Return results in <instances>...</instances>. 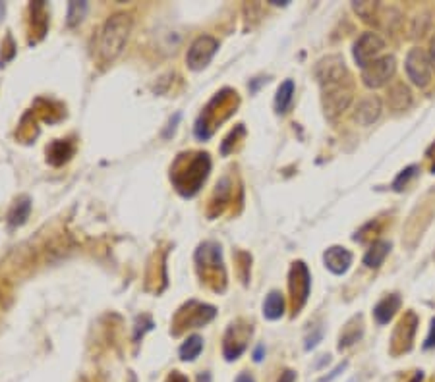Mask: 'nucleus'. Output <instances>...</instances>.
I'll list each match as a JSON object with an SVG mask.
<instances>
[{"label":"nucleus","mask_w":435,"mask_h":382,"mask_svg":"<svg viewBox=\"0 0 435 382\" xmlns=\"http://www.w3.org/2000/svg\"><path fill=\"white\" fill-rule=\"evenodd\" d=\"M132 29V20L128 14H114L107 20L101 37H99V54L103 62H112L124 51Z\"/></svg>","instance_id":"1"},{"label":"nucleus","mask_w":435,"mask_h":382,"mask_svg":"<svg viewBox=\"0 0 435 382\" xmlns=\"http://www.w3.org/2000/svg\"><path fill=\"white\" fill-rule=\"evenodd\" d=\"M209 168H211L209 155H206V153L196 155V159H192L188 162V168H186L188 174L173 176L174 183H176V190L180 191L182 195H186V197L194 195V193L199 190V186L206 181L207 174H209Z\"/></svg>","instance_id":"2"},{"label":"nucleus","mask_w":435,"mask_h":382,"mask_svg":"<svg viewBox=\"0 0 435 382\" xmlns=\"http://www.w3.org/2000/svg\"><path fill=\"white\" fill-rule=\"evenodd\" d=\"M323 89V110L329 120H337L350 103H352V84L340 81V84H331L321 87Z\"/></svg>","instance_id":"3"},{"label":"nucleus","mask_w":435,"mask_h":382,"mask_svg":"<svg viewBox=\"0 0 435 382\" xmlns=\"http://www.w3.org/2000/svg\"><path fill=\"white\" fill-rule=\"evenodd\" d=\"M395 72H397V60H395V56H381L377 60H373L368 68L362 70V79H364L366 87L380 89V87H383V85L391 79Z\"/></svg>","instance_id":"4"},{"label":"nucleus","mask_w":435,"mask_h":382,"mask_svg":"<svg viewBox=\"0 0 435 382\" xmlns=\"http://www.w3.org/2000/svg\"><path fill=\"white\" fill-rule=\"evenodd\" d=\"M219 51V41L209 37V35H203L194 41V44L190 47L188 51V56H186V62H188V68L194 70V72H199L203 70L207 64L213 60V56Z\"/></svg>","instance_id":"5"},{"label":"nucleus","mask_w":435,"mask_h":382,"mask_svg":"<svg viewBox=\"0 0 435 382\" xmlns=\"http://www.w3.org/2000/svg\"><path fill=\"white\" fill-rule=\"evenodd\" d=\"M385 41L381 39L377 33H364L358 41L354 42V60L360 68H368L373 60H377V56L383 53Z\"/></svg>","instance_id":"6"},{"label":"nucleus","mask_w":435,"mask_h":382,"mask_svg":"<svg viewBox=\"0 0 435 382\" xmlns=\"http://www.w3.org/2000/svg\"><path fill=\"white\" fill-rule=\"evenodd\" d=\"M406 74L416 87H427L432 81V62L422 49H412L406 56Z\"/></svg>","instance_id":"7"},{"label":"nucleus","mask_w":435,"mask_h":382,"mask_svg":"<svg viewBox=\"0 0 435 382\" xmlns=\"http://www.w3.org/2000/svg\"><path fill=\"white\" fill-rule=\"evenodd\" d=\"M316 77L321 87L350 79L345 60L340 56H327L323 60H319V64L316 66Z\"/></svg>","instance_id":"8"},{"label":"nucleus","mask_w":435,"mask_h":382,"mask_svg":"<svg viewBox=\"0 0 435 382\" xmlns=\"http://www.w3.org/2000/svg\"><path fill=\"white\" fill-rule=\"evenodd\" d=\"M310 284H312V278H310V272H308V266L302 261L294 263L293 268H290V294H293V303L296 313L304 307L306 299L310 296Z\"/></svg>","instance_id":"9"},{"label":"nucleus","mask_w":435,"mask_h":382,"mask_svg":"<svg viewBox=\"0 0 435 382\" xmlns=\"http://www.w3.org/2000/svg\"><path fill=\"white\" fill-rule=\"evenodd\" d=\"M251 336V327H236V324H230L229 332H227V336H225V357L229 361L232 359H238L240 355L244 353L246 350V342L248 338Z\"/></svg>","instance_id":"10"},{"label":"nucleus","mask_w":435,"mask_h":382,"mask_svg":"<svg viewBox=\"0 0 435 382\" xmlns=\"http://www.w3.org/2000/svg\"><path fill=\"white\" fill-rule=\"evenodd\" d=\"M323 263L333 275H345L350 268V265H352V253L345 247L333 245L323 255Z\"/></svg>","instance_id":"11"},{"label":"nucleus","mask_w":435,"mask_h":382,"mask_svg":"<svg viewBox=\"0 0 435 382\" xmlns=\"http://www.w3.org/2000/svg\"><path fill=\"white\" fill-rule=\"evenodd\" d=\"M381 110H383V106H381L380 97H366L358 103V108L354 112V120L358 122L360 126H371L381 116Z\"/></svg>","instance_id":"12"},{"label":"nucleus","mask_w":435,"mask_h":382,"mask_svg":"<svg viewBox=\"0 0 435 382\" xmlns=\"http://www.w3.org/2000/svg\"><path fill=\"white\" fill-rule=\"evenodd\" d=\"M399 307H401V297L397 296V294L383 297L380 303L373 307L375 320H377L380 324H387V322L395 317V313L399 311Z\"/></svg>","instance_id":"13"},{"label":"nucleus","mask_w":435,"mask_h":382,"mask_svg":"<svg viewBox=\"0 0 435 382\" xmlns=\"http://www.w3.org/2000/svg\"><path fill=\"white\" fill-rule=\"evenodd\" d=\"M196 261L199 266H207V268H221L223 261H221V247L217 244H207L199 245V249L196 251Z\"/></svg>","instance_id":"14"},{"label":"nucleus","mask_w":435,"mask_h":382,"mask_svg":"<svg viewBox=\"0 0 435 382\" xmlns=\"http://www.w3.org/2000/svg\"><path fill=\"white\" fill-rule=\"evenodd\" d=\"M387 103H389L393 110H406L408 106L412 105V93L404 84H395L389 89Z\"/></svg>","instance_id":"15"},{"label":"nucleus","mask_w":435,"mask_h":382,"mask_svg":"<svg viewBox=\"0 0 435 382\" xmlns=\"http://www.w3.org/2000/svg\"><path fill=\"white\" fill-rule=\"evenodd\" d=\"M389 251H391L389 242H385V240L375 242L370 247V251L366 253V257H364V265L370 266V268H380L383 265V261H385V257L389 255Z\"/></svg>","instance_id":"16"},{"label":"nucleus","mask_w":435,"mask_h":382,"mask_svg":"<svg viewBox=\"0 0 435 382\" xmlns=\"http://www.w3.org/2000/svg\"><path fill=\"white\" fill-rule=\"evenodd\" d=\"M284 315V297L281 292H271L263 303V317L277 320Z\"/></svg>","instance_id":"17"},{"label":"nucleus","mask_w":435,"mask_h":382,"mask_svg":"<svg viewBox=\"0 0 435 382\" xmlns=\"http://www.w3.org/2000/svg\"><path fill=\"white\" fill-rule=\"evenodd\" d=\"M294 99V81L293 79H286L281 84V87L277 89V97H275V110L279 114H284L290 105H293Z\"/></svg>","instance_id":"18"},{"label":"nucleus","mask_w":435,"mask_h":382,"mask_svg":"<svg viewBox=\"0 0 435 382\" xmlns=\"http://www.w3.org/2000/svg\"><path fill=\"white\" fill-rule=\"evenodd\" d=\"M29 212H32V201L27 197H22L20 201H16V205L12 207L10 214H8V224L12 228L22 226L29 218Z\"/></svg>","instance_id":"19"},{"label":"nucleus","mask_w":435,"mask_h":382,"mask_svg":"<svg viewBox=\"0 0 435 382\" xmlns=\"http://www.w3.org/2000/svg\"><path fill=\"white\" fill-rule=\"evenodd\" d=\"M203 350V340L199 338L197 334L190 336L184 344L180 346V359L182 361H194L199 357V353Z\"/></svg>","instance_id":"20"},{"label":"nucleus","mask_w":435,"mask_h":382,"mask_svg":"<svg viewBox=\"0 0 435 382\" xmlns=\"http://www.w3.org/2000/svg\"><path fill=\"white\" fill-rule=\"evenodd\" d=\"M87 12V4L86 2H70V6H68V25L70 27H74L77 25L79 21L84 20V16H86Z\"/></svg>","instance_id":"21"},{"label":"nucleus","mask_w":435,"mask_h":382,"mask_svg":"<svg viewBox=\"0 0 435 382\" xmlns=\"http://www.w3.org/2000/svg\"><path fill=\"white\" fill-rule=\"evenodd\" d=\"M416 174H418V166H408L406 170H403V172L399 174V178H397V180H395V183H393L395 191H403L404 186L412 180Z\"/></svg>","instance_id":"22"},{"label":"nucleus","mask_w":435,"mask_h":382,"mask_svg":"<svg viewBox=\"0 0 435 382\" xmlns=\"http://www.w3.org/2000/svg\"><path fill=\"white\" fill-rule=\"evenodd\" d=\"M375 8H377V4H371V2H354V10L358 12L360 16H364L366 21H371Z\"/></svg>","instance_id":"23"},{"label":"nucleus","mask_w":435,"mask_h":382,"mask_svg":"<svg viewBox=\"0 0 435 382\" xmlns=\"http://www.w3.org/2000/svg\"><path fill=\"white\" fill-rule=\"evenodd\" d=\"M321 338H323V330L317 329L312 336H308V338H306V350H314Z\"/></svg>","instance_id":"24"},{"label":"nucleus","mask_w":435,"mask_h":382,"mask_svg":"<svg viewBox=\"0 0 435 382\" xmlns=\"http://www.w3.org/2000/svg\"><path fill=\"white\" fill-rule=\"evenodd\" d=\"M435 348V318L432 320V327H430V334L424 342V350H432Z\"/></svg>","instance_id":"25"},{"label":"nucleus","mask_w":435,"mask_h":382,"mask_svg":"<svg viewBox=\"0 0 435 382\" xmlns=\"http://www.w3.org/2000/svg\"><path fill=\"white\" fill-rule=\"evenodd\" d=\"M345 367H347V363H343V365H338V367H337V369H335V371L331 372L329 377H323V379H321V381H319V382H331V381H333V379H335V377H338V374H340V371H345Z\"/></svg>","instance_id":"26"},{"label":"nucleus","mask_w":435,"mask_h":382,"mask_svg":"<svg viewBox=\"0 0 435 382\" xmlns=\"http://www.w3.org/2000/svg\"><path fill=\"white\" fill-rule=\"evenodd\" d=\"M166 382H188V379H186L184 374H180V372H173V374L166 379Z\"/></svg>","instance_id":"27"},{"label":"nucleus","mask_w":435,"mask_h":382,"mask_svg":"<svg viewBox=\"0 0 435 382\" xmlns=\"http://www.w3.org/2000/svg\"><path fill=\"white\" fill-rule=\"evenodd\" d=\"M294 379H296V374H294L293 371H284L283 374H281V381L279 382H294Z\"/></svg>","instance_id":"28"},{"label":"nucleus","mask_w":435,"mask_h":382,"mask_svg":"<svg viewBox=\"0 0 435 382\" xmlns=\"http://www.w3.org/2000/svg\"><path fill=\"white\" fill-rule=\"evenodd\" d=\"M236 382H253V377H251L250 372H242V374H238Z\"/></svg>","instance_id":"29"},{"label":"nucleus","mask_w":435,"mask_h":382,"mask_svg":"<svg viewBox=\"0 0 435 382\" xmlns=\"http://www.w3.org/2000/svg\"><path fill=\"white\" fill-rule=\"evenodd\" d=\"M263 351H265V348H263V346H258V348H256V351H253V359L256 361L263 359Z\"/></svg>","instance_id":"30"},{"label":"nucleus","mask_w":435,"mask_h":382,"mask_svg":"<svg viewBox=\"0 0 435 382\" xmlns=\"http://www.w3.org/2000/svg\"><path fill=\"white\" fill-rule=\"evenodd\" d=\"M430 62L435 66V37L432 39V44H430Z\"/></svg>","instance_id":"31"},{"label":"nucleus","mask_w":435,"mask_h":382,"mask_svg":"<svg viewBox=\"0 0 435 382\" xmlns=\"http://www.w3.org/2000/svg\"><path fill=\"white\" fill-rule=\"evenodd\" d=\"M197 382H213V381H211V374H209V372H201V374L197 377Z\"/></svg>","instance_id":"32"},{"label":"nucleus","mask_w":435,"mask_h":382,"mask_svg":"<svg viewBox=\"0 0 435 382\" xmlns=\"http://www.w3.org/2000/svg\"><path fill=\"white\" fill-rule=\"evenodd\" d=\"M420 381H422V374H416V377L412 379V382H420Z\"/></svg>","instance_id":"33"},{"label":"nucleus","mask_w":435,"mask_h":382,"mask_svg":"<svg viewBox=\"0 0 435 382\" xmlns=\"http://www.w3.org/2000/svg\"><path fill=\"white\" fill-rule=\"evenodd\" d=\"M2 14H4V4H0V18H2Z\"/></svg>","instance_id":"34"}]
</instances>
